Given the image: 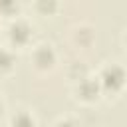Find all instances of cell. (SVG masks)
I'll return each instance as SVG.
<instances>
[{
    "instance_id": "1",
    "label": "cell",
    "mask_w": 127,
    "mask_h": 127,
    "mask_svg": "<svg viewBox=\"0 0 127 127\" xmlns=\"http://www.w3.org/2000/svg\"><path fill=\"white\" fill-rule=\"evenodd\" d=\"M99 81H101V85H103L105 89L117 91V89L123 85V81H125V73H123V69H121L119 65H109V67L103 69Z\"/></svg>"
},
{
    "instance_id": "2",
    "label": "cell",
    "mask_w": 127,
    "mask_h": 127,
    "mask_svg": "<svg viewBox=\"0 0 127 127\" xmlns=\"http://www.w3.org/2000/svg\"><path fill=\"white\" fill-rule=\"evenodd\" d=\"M10 36H12V40H14L16 44H24V42L30 38V28H28V24H26V22H16V24H12Z\"/></svg>"
},
{
    "instance_id": "3",
    "label": "cell",
    "mask_w": 127,
    "mask_h": 127,
    "mask_svg": "<svg viewBox=\"0 0 127 127\" xmlns=\"http://www.w3.org/2000/svg\"><path fill=\"white\" fill-rule=\"evenodd\" d=\"M34 60H36V64H38L40 67H48V65H52V62H54V52H52L48 46H40L38 52L34 54Z\"/></svg>"
},
{
    "instance_id": "4",
    "label": "cell",
    "mask_w": 127,
    "mask_h": 127,
    "mask_svg": "<svg viewBox=\"0 0 127 127\" xmlns=\"http://www.w3.org/2000/svg\"><path fill=\"white\" fill-rule=\"evenodd\" d=\"M77 91H79L81 97H85V99H93V97L97 95V91H99V83L93 81V79H83V81L79 83Z\"/></svg>"
},
{
    "instance_id": "5",
    "label": "cell",
    "mask_w": 127,
    "mask_h": 127,
    "mask_svg": "<svg viewBox=\"0 0 127 127\" xmlns=\"http://www.w3.org/2000/svg\"><path fill=\"white\" fill-rule=\"evenodd\" d=\"M12 127H36V123L28 113H18L12 117Z\"/></svg>"
},
{
    "instance_id": "6",
    "label": "cell",
    "mask_w": 127,
    "mask_h": 127,
    "mask_svg": "<svg viewBox=\"0 0 127 127\" xmlns=\"http://www.w3.org/2000/svg\"><path fill=\"white\" fill-rule=\"evenodd\" d=\"M10 65H12V56H10L8 52L0 50V69H6V67H10Z\"/></svg>"
},
{
    "instance_id": "7",
    "label": "cell",
    "mask_w": 127,
    "mask_h": 127,
    "mask_svg": "<svg viewBox=\"0 0 127 127\" xmlns=\"http://www.w3.org/2000/svg\"><path fill=\"white\" fill-rule=\"evenodd\" d=\"M56 127H77V125H75L73 121H60Z\"/></svg>"
},
{
    "instance_id": "8",
    "label": "cell",
    "mask_w": 127,
    "mask_h": 127,
    "mask_svg": "<svg viewBox=\"0 0 127 127\" xmlns=\"http://www.w3.org/2000/svg\"><path fill=\"white\" fill-rule=\"evenodd\" d=\"M0 113H2V99H0Z\"/></svg>"
}]
</instances>
